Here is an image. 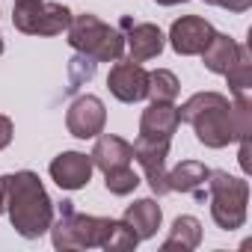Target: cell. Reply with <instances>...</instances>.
<instances>
[{
    "instance_id": "1",
    "label": "cell",
    "mask_w": 252,
    "mask_h": 252,
    "mask_svg": "<svg viewBox=\"0 0 252 252\" xmlns=\"http://www.w3.org/2000/svg\"><path fill=\"white\" fill-rule=\"evenodd\" d=\"M0 211L24 240L42 237L54 222V202L36 172L21 169L0 178Z\"/></svg>"
},
{
    "instance_id": "2",
    "label": "cell",
    "mask_w": 252,
    "mask_h": 252,
    "mask_svg": "<svg viewBox=\"0 0 252 252\" xmlns=\"http://www.w3.org/2000/svg\"><path fill=\"white\" fill-rule=\"evenodd\" d=\"M193 134L205 149H225L252 134V98L234 95V101L222 98L190 119Z\"/></svg>"
},
{
    "instance_id": "3",
    "label": "cell",
    "mask_w": 252,
    "mask_h": 252,
    "mask_svg": "<svg viewBox=\"0 0 252 252\" xmlns=\"http://www.w3.org/2000/svg\"><path fill=\"white\" fill-rule=\"evenodd\" d=\"M65 33H68V45L77 54H83V57H89L95 63H116V60H122L125 36L116 27L104 24L92 12L71 15V24H68Z\"/></svg>"
},
{
    "instance_id": "4",
    "label": "cell",
    "mask_w": 252,
    "mask_h": 252,
    "mask_svg": "<svg viewBox=\"0 0 252 252\" xmlns=\"http://www.w3.org/2000/svg\"><path fill=\"white\" fill-rule=\"evenodd\" d=\"M110 217H92V214H77L74 202L60 205V220L51 222V237L54 246L68 252V249H101L107 231H110Z\"/></svg>"
},
{
    "instance_id": "5",
    "label": "cell",
    "mask_w": 252,
    "mask_h": 252,
    "mask_svg": "<svg viewBox=\"0 0 252 252\" xmlns=\"http://www.w3.org/2000/svg\"><path fill=\"white\" fill-rule=\"evenodd\" d=\"M208 196H211V220L222 231H234L246 222V205H249V184L243 178H234L222 169L208 172Z\"/></svg>"
},
{
    "instance_id": "6",
    "label": "cell",
    "mask_w": 252,
    "mask_h": 252,
    "mask_svg": "<svg viewBox=\"0 0 252 252\" xmlns=\"http://www.w3.org/2000/svg\"><path fill=\"white\" fill-rule=\"evenodd\" d=\"M12 24L27 36H60L71 24V9L63 3H45V0L15 3Z\"/></svg>"
},
{
    "instance_id": "7",
    "label": "cell",
    "mask_w": 252,
    "mask_h": 252,
    "mask_svg": "<svg viewBox=\"0 0 252 252\" xmlns=\"http://www.w3.org/2000/svg\"><path fill=\"white\" fill-rule=\"evenodd\" d=\"M169 143L172 140H155V137H140L134 146V160L143 166L146 181L152 187L155 196H166L169 184H166V158H169Z\"/></svg>"
},
{
    "instance_id": "8",
    "label": "cell",
    "mask_w": 252,
    "mask_h": 252,
    "mask_svg": "<svg viewBox=\"0 0 252 252\" xmlns=\"http://www.w3.org/2000/svg\"><path fill=\"white\" fill-rule=\"evenodd\" d=\"M104 122H107V110H104V101L95 95L74 98V104L65 113V128L77 140H95L104 131Z\"/></svg>"
},
{
    "instance_id": "9",
    "label": "cell",
    "mask_w": 252,
    "mask_h": 252,
    "mask_svg": "<svg viewBox=\"0 0 252 252\" xmlns=\"http://www.w3.org/2000/svg\"><path fill=\"white\" fill-rule=\"evenodd\" d=\"M107 86L122 104H137L149 92V71L134 60H125V63L116 60V65L107 74Z\"/></svg>"
},
{
    "instance_id": "10",
    "label": "cell",
    "mask_w": 252,
    "mask_h": 252,
    "mask_svg": "<svg viewBox=\"0 0 252 252\" xmlns=\"http://www.w3.org/2000/svg\"><path fill=\"white\" fill-rule=\"evenodd\" d=\"M214 33H217V30L211 27V21H205V18H199V15H184V18H178V21L172 24V30H169V45H172V51H175L178 57H196V54L205 51V45L211 42Z\"/></svg>"
},
{
    "instance_id": "11",
    "label": "cell",
    "mask_w": 252,
    "mask_h": 252,
    "mask_svg": "<svg viewBox=\"0 0 252 252\" xmlns=\"http://www.w3.org/2000/svg\"><path fill=\"white\" fill-rule=\"evenodd\" d=\"M92 158L80 155V152H63L51 160L48 172L54 178V184L60 190H83L92 178Z\"/></svg>"
},
{
    "instance_id": "12",
    "label": "cell",
    "mask_w": 252,
    "mask_h": 252,
    "mask_svg": "<svg viewBox=\"0 0 252 252\" xmlns=\"http://www.w3.org/2000/svg\"><path fill=\"white\" fill-rule=\"evenodd\" d=\"M122 27H128L125 45H128V51H131V60H134V63H146V60L160 57L166 36L160 33V27H158V24H149V21H143V24H131L128 18H125V21H122Z\"/></svg>"
},
{
    "instance_id": "13",
    "label": "cell",
    "mask_w": 252,
    "mask_h": 252,
    "mask_svg": "<svg viewBox=\"0 0 252 252\" xmlns=\"http://www.w3.org/2000/svg\"><path fill=\"white\" fill-rule=\"evenodd\" d=\"M92 166L101 172L119 169V166H131L134 160V146L128 140H122L116 134H98L95 137V149H92Z\"/></svg>"
},
{
    "instance_id": "14",
    "label": "cell",
    "mask_w": 252,
    "mask_h": 252,
    "mask_svg": "<svg viewBox=\"0 0 252 252\" xmlns=\"http://www.w3.org/2000/svg\"><path fill=\"white\" fill-rule=\"evenodd\" d=\"M178 107L175 104H163V101H152L143 110L140 119V137H155V140H172L178 131Z\"/></svg>"
},
{
    "instance_id": "15",
    "label": "cell",
    "mask_w": 252,
    "mask_h": 252,
    "mask_svg": "<svg viewBox=\"0 0 252 252\" xmlns=\"http://www.w3.org/2000/svg\"><path fill=\"white\" fill-rule=\"evenodd\" d=\"M208 166L199 160H181L172 172H166L169 193H193L196 199H205V181H208Z\"/></svg>"
},
{
    "instance_id": "16",
    "label": "cell",
    "mask_w": 252,
    "mask_h": 252,
    "mask_svg": "<svg viewBox=\"0 0 252 252\" xmlns=\"http://www.w3.org/2000/svg\"><path fill=\"white\" fill-rule=\"evenodd\" d=\"M122 220L134 228V234H137L140 240H149V237L158 234L160 220H163V211H160V205H158L155 199H137L134 205L125 208V217H122Z\"/></svg>"
},
{
    "instance_id": "17",
    "label": "cell",
    "mask_w": 252,
    "mask_h": 252,
    "mask_svg": "<svg viewBox=\"0 0 252 252\" xmlns=\"http://www.w3.org/2000/svg\"><path fill=\"white\" fill-rule=\"evenodd\" d=\"M237 54H240V42H234V39L225 36V33H214L211 42L205 45V51H202L199 57H202V63H205L208 71H214V74H225V71L234 65Z\"/></svg>"
},
{
    "instance_id": "18",
    "label": "cell",
    "mask_w": 252,
    "mask_h": 252,
    "mask_svg": "<svg viewBox=\"0 0 252 252\" xmlns=\"http://www.w3.org/2000/svg\"><path fill=\"white\" fill-rule=\"evenodd\" d=\"M199 243H202V222H199L196 217L184 214V217H178V220L172 222V231H169V237L163 240V252H175V249L190 252V249H196Z\"/></svg>"
},
{
    "instance_id": "19",
    "label": "cell",
    "mask_w": 252,
    "mask_h": 252,
    "mask_svg": "<svg viewBox=\"0 0 252 252\" xmlns=\"http://www.w3.org/2000/svg\"><path fill=\"white\" fill-rule=\"evenodd\" d=\"M228 80V89L231 95H249L252 92V54L246 45H240V54L234 60V65L222 74Z\"/></svg>"
},
{
    "instance_id": "20",
    "label": "cell",
    "mask_w": 252,
    "mask_h": 252,
    "mask_svg": "<svg viewBox=\"0 0 252 252\" xmlns=\"http://www.w3.org/2000/svg\"><path fill=\"white\" fill-rule=\"evenodd\" d=\"M178 92H181V83H178V77H175L169 68H155V71H149V92H146V98L172 104V101L178 98Z\"/></svg>"
},
{
    "instance_id": "21",
    "label": "cell",
    "mask_w": 252,
    "mask_h": 252,
    "mask_svg": "<svg viewBox=\"0 0 252 252\" xmlns=\"http://www.w3.org/2000/svg\"><path fill=\"white\" fill-rule=\"evenodd\" d=\"M137 243H140V237L134 234V228L128 222H125V220H113L101 249H107V252H131Z\"/></svg>"
},
{
    "instance_id": "22",
    "label": "cell",
    "mask_w": 252,
    "mask_h": 252,
    "mask_svg": "<svg viewBox=\"0 0 252 252\" xmlns=\"http://www.w3.org/2000/svg\"><path fill=\"white\" fill-rule=\"evenodd\" d=\"M104 187L113 193V196H128L140 187V175L131 169V166H119V169H110L104 172Z\"/></svg>"
},
{
    "instance_id": "23",
    "label": "cell",
    "mask_w": 252,
    "mask_h": 252,
    "mask_svg": "<svg viewBox=\"0 0 252 252\" xmlns=\"http://www.w3.org/2000/svg\"><path fill=\"white\" fill-rule=\"evenodd\" d=\"M92 74H95V60H89V57L77 54V57L71 60V86H68V89H74L80 80H89Z\"/></svg>"
},
{
    "instance_id": "24",
    "label": "cell",
    "mask_w": 252,
    "mask_h": 252,
    "mask_svg": "<svg viewBox=\"0 0 252 252\" xmlns=\"http://www.w3.org/2000/svg\"><path fill=\"white\" fill-rule=\"evenodd\" d=\"M208 6H220V9H228V12H246L252 6V0H205Z\"/></svg>"
},
{
    "instance_id": "25",
    "label": "cell",
    "mask_w": 252,
    "mask_h": 252,
    "mask_svg": "<svg viewBox=\"0 0 252 252\" xmlns=\"http://www.w3.org/2000/svg\"><path fill=\"white\" fill-rule=\"evenodd\" d=\"M237 143H240V155H237L240 169L249 175V172H252V160H249V155H252V143H249V137H243V140H237Z\"/></svg>"
},
{
    "instance_id": "26",
    "label": "cell",
    "mask_w": 252,
    "mask_h": 252,
    "mask_svg": "<svg viewBox=\"0 0 252 252\" xmlns=\"http://www.w3.org/2000/svg\"><path fill=\"white\" fill-rule=\"evenodd\" d=\"M12 143V119L9 116H0V152Z\"/></svg>"
},
{
    "instance_id": "27",
    "label": "cell",
    "mask_w": 252,
    "mask_h": 252,
    "mask_svg": "<svg viewBox=\"0 0 252 252\" xmlns=\"http://www.w3.org/2000/svg\"><path fill=\"white\" fill-rule=\"evenodd\" d=\"M155 3H160V6H178V3H187V0H155Z\"/></svg>"
},
{
    "instance_id": "28",
    "label": "cell",
    "mask_w": 252,
    "mask_h": 252,
    "mask_svg": "<svg viewBox=\"0 0 252 252\" xmlns=\"http://www.w3.org/2000/svg\"><path fill=\"white\" fill-rule=\"evenodd\" d=\"M15 3H30V0H15Z\"/></svg>"
},
{
    "instance_id": "29",
    "label": "cell",
    "mask_w": 252,
    "mask_h": 252,
    "mask_svg": "<svg viewBox=\"0 0 252 252\" xmlns=\"http://www.w3.org/2000/svg\"><path fill=\"white\" fill-rule=\"evenodd\" d=\"M0 54H3V39H0Z\"/></svg>"
}]
</instances>
